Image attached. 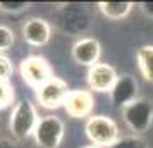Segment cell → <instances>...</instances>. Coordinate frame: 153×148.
I'll use <instances>...</instances> for the list:
<instances>
[{"label":"cell","mask_w":153,"mask_h":148,"mask_svg":"<svg viewBox=\"0 0 153 148\" xmlns=\"http://www.w3.org/2000/svg\"><path fill=\"white\" fill-rule=\"evenodd\" d=\"M84 131L91 145H97L100 148H110L120 138L115 120L107 115H91L84 124Z\"/></svg>","instance_id":"cell-3"},{"label":"cell","mask_w":153,"mask_h":148,"mask_svg":"<svg viewBox=\"0 0 153 148\" xmlns=\"http://www.w3.org/2000/svg\"><path fill=\"white\" fill-rule=\"evenodd\" d=\"M31 7L29 2H22V0H0V12H5V14H19L24 12Z\"/></svg>","instance_id":"cell-15"},{"label":"cell","mask_w":153,"mask_h":148,"mask_svg":"<svg viewBox=\"0 0 153 148\" xmlns=\"http://www.w3.org/2000/svg\"><path fill=\"white\" fill-rule=\"evenodd\" d=\"M55 24L65 35H83L91 26V17L83 5L64 4L55 12Z\"/></svg>","instance_id":"cell-2"},{"label":"cell","mask_w":153,"mask_h":148,"mask_svg":"<svg viewBox=\"0 0 153 148\" xmlns=\"http://www.w3.org/2000/svg\"><path fill=\"white\" fill-rule=\"evenodd\" d=\"M0 148H19V147H17L16 141L9 140V138H0Z\"/></svg>","instance_id":"cell-21"},{"label":"cell","mask_w":153,"mask_h":148,"mask_svg":"<svg viewBox=\"0 0 153 148\" xmlns=\"http://www.w3.org/2000/svg\"><path fill=\"white\" fill-rule=\"evenodd\" d=\"M110 100L115 109H124L131 102L138 100V81L131 74H122L110 90Z\"/></svg>","instance_id":"cell-11"},{"label":"cell","mask_w":153,"mask_h":148,"mask_svg":"<svg viewBox=\"0 0 153 148\" xmlns=\"http://www.w3.org/2000/svg\"><path fill=\"white\" fill-rule=\"evenodd\" d=\"M95 109V97L91 90H71L64 103V110L72 119H90Z\"/></svg>","instance_id":"cell-9"},{"label":"cell","mask_w":153,"mask_h":148,"mask_svg":"<svg viewBox=\"0 0 153 148\" xmlns=\"http://www.w3.org/2000/svg\"><path fill=\"white\" fill-rule=\"evenodd\" d=\"M83 148H100V147H97V145H86V147H83Z\"/></svg>","instance_id":"cell-22"},{"label":"cell","mask_w":153,"mask_h":148,"mask_svg":"<svg viewBox=\"0 0 153 148\" xmlns=\"http://www.w3.org/2000/svg\"><path fill=\"white\" fill-rule=\"evenodd\" d=\"M12 72H14V65L10 62V59L0 54V81H9Z\"/></svg>","instance_id":"cell-19"},{"label":"cell","mask_w":153,"mask_h":148,"mask_svg":"<svg viewBox=\"0 0 153 148\" xmlns=\"http://www.w3.org/2000/svg\"><path fill=\"white\" fill-rule=\"evenodd\" d=\"M136 62L145 81L153 85V45H143L136 52Z\"/></svg>","instance_id":"cell-14"},{"label":"cell","mask_w":153,"mask_h":148,"mask_svg":"<svg viewBox=\"0 0 153 148\" xmlns=\"http://www.w3.org/2000/svg\"><path fill=\"white\" fill-rule=\"evenodd\" d=\"M14 100V88L9 81H0V110L7 109Z\"/></svg>","instance_id":"cell-18"},{"label":"cell","mask_w":153,"mask_h":148,"mask_svg":"<svg viewBox=\"0 0 153 148\" xmlns=\"http://www.w3.org/2000/svg\"><path fill=\"white\" fill-rule=\"evenodd\" d=\"M33 136L40 148H60L65 136L64 120L57 115H43L40 117Z\"/></svg>","instance_id":"cell-5"},{"label":"cell","mask_w":153,"mask_h":148,"mask_svg":"<svg viewBox=\"0 0 153 148\" xmlns=\"http://www.w3.org/2000/svg\"><path fill=\"white\" fill-rule=\"evenodd\" d=\"M19 72H21L22 81L35 90L52 78V67H50L48 60L40 55H29L22 59Z\"/></svg>","instance_id":"cell-7"},{"label":"cell","mask_w":153,"mask_h":148,"mask_svg":"<svg viewBox=\"0 0 153 148\" xmlns=\"http://www.w3.org/2000/svg\"><path fill=\"white\" fill-rule=\"evenodd\" d=\"M69 93L71 90L64 79L52 76L47 83H43L35 90V98L40 103V107L47 110H55L59 107H64Z\"/></svg>","instance_id":"cell-6"},{"label":"cell","mask_w":153,"mask_h":148,"mask_svg":"<svg viewBox=\"0 0 153 148\" xmlns=\"http://www.w3.org/2000/svg\"><path fill=\"white\" fill-rule=\"evenodd\" d=\"M71 55H72V60L79 65H84L90 69L91 65L100 62V55H102V45L97 38H91V36H86V38H81L77 40L74 45H72V50H71Z\"/></svg>","instance_id":"cell-10"},{"label":"cell","mask_w":153,"mask_h":148,"mask_svg":"<svg viewBox=\"0 0 153 148\" xmlns=\"http://www.w3.org/2000/svg\"><path fill=\"white\" fill-rule=\"evenodd\" d=\"M134 4L132 2H117V0H108V2H98V9L103 14V17L110 21H122L131 14Z\"/></svg>","instance_id":"cell-13"},{"label":"cell","mask_w":153,"mask_h":148,"mask_svg":"<svg viewBox=\"0 0 153 148\" xmlns=\"http://www.w3.org/2000/svg\"><path fill=\"white\" fill-rule=\"evenodd\" d=\"M119 79L117 71L112 67L110 64L98 62L95 65H91L86 74V81L90 86L91 91L97 93H110V90L114 88L115 81Z\"/></svg>","instance_id":"cell-8"},{"label":"cell","mask_w":153,"mask_h":148,"mask_svg":"<svg viewBox=\"0 0 153 148\" xmlns=\"http://www.w3.org/2000/svg\"><path fill=\"white\" fill-rule=\"evenodd\" d=\"M110 148H148L146 141L139 136H124V138H119V141H115Z\"/></svg>","instance_id":"cell-16"},{"label":"cell","mask_w":153,"mask_h":148,"mask_svg":"<svg viewBox=\"0 0 153 148\" xmlns=\"http://www.w3.org/2000/svg\"><path fill=\"white\" fill-rule=\"evenodd\" d=\"M22 38L31 47H45L52 38V26L43 17H29L22 24Z\"/></svg>","instance_id":"cell-12"},{"label":"cell","mask_w":153,"mask_h":148,"mask_svg":"<svg viewBox=\"0 0 153 148\" xmlns=\"http://www.w3.org/2000/svg\"><path fill=\"white\" fill-rule=\"evenodd\" d=\"M122 117L127 127L138 134L146 133L153 124V103L146 98H138L122 109Z\"/></svg>","instance_id":"cell-4"},{"label":"cell","mask_w":153,"mask_h":148,"mask_svg":"<svg viewBox=\"0 0 153 148\" xmlns=\"http://www.w3.org/2000/svg\"><path fill=\"white\" fill-rule=\"evenodd\" d=\"M14 42H16L14 31L5 24H0V54L12 48Z\"/></svg>","instance_id":"cell-17"},{"label":"cell","mask_w":153,"mask_h":148,"mask_svg":"<svg viewBox=\"0 0 153 148\" xmlns=\"http://www.w3.org/2000/svg\"><path fill=\"white\" fill-rule=\"evenodd\" d=\"M139 10L143 12V16H146L148 19H153V0H145L138 4Z\"/></svg>","instance_id":"cell-20"},{"label":"cell","mask_w":153,"mask_h":148,"mask_svg":"<svg viewBox=\"0 0 153 148\" xmlns=\"http://www.w3.org/2000/svg\"><path fill=\"white\" fill-rule=\"evenodd\" d=\"M38 122H40V117H38L35 103L29 100H19L16 102L9 117V131L17 141L28 140L29 136L35 134Z\"/></svg>","instance_id":"cell-1"}]
</instances>
